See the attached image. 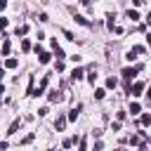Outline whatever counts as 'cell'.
<instances>
[{"label": "cell", "mask_w": 151, "mask_h": 151, "mask_svg": "<svg viewBox=\"0 0 151 151\" xmlns=\"http://www.w3.org/2000/svg\"><path fill=\"white\" fill-rule=\"evenodd\" d=\"M5 7H7V0H0V12H2Z\"/></svg>", "instance_id": "obj_20"}, {"label": "cell", "mask_w": 151, "mask_h": 151, "mask_svg": "<svg viewBox=\"0 0 151 151\" xmlns=\"http://www.w3.org/2000/svg\"><path fill=\"white\" fill-rule=\"evenodd\" d=\"M2 76H5V68H0V78H2Z\"/></svg>", "instance_id": "obj_22"}, {"label": "cell", "mask_w": 151, "mask_h": 151, "mask_svg": "<svg viewBox=\"0 0 151 151\" xmlns=\"http://www.w3.org/2000/svg\"><path fill=\"white\" fill-rule=\"evenodd\" d=\"M149 123H151V116H149V113H142V125H144V127H146V125H149Z\"/></svg>", "instance_id": "obj_14"}, {"label": "cell", "mask_w": 151, "mask_h": 151, "mask_svg": "<svg viewBox=\"0 0 151 151\" xmlns=\"http://www.w3.org/2000/svg\"><path fill=\"white\" fill-rule=\"evenodd\" d=\"M142 71V66H132V68H123V78L125 80H132V78H137V73Z\"/></svg>", "instance_id": "obj_1"}, {"label": "cell", "mask_w": 151, "mask_h": 151, "mask_svg": "<svg viewBox=\"0 0 151 151\" xmlns=\"http://www.w3.org/2000/svg\"><path fill=\"white\" fill-rule=\"evenodd\" d=\"M83 76H85V71H83V68H73V73H71V78H73V80H80Z\"/></svg>", "instance_id": "obj_6"}, {"label": "cell", "mask_w": 151, "mask_h": 151, "mask_svg": "<svg viewBox=\"0 0 151 151\" xmlns=\"http://www.w3.org/2000/svg\"><path fill=\"white\" fill-rule=\"evenodd\" d=\"M73 19H76V21H78V24H80V26H90V21H87V19H85V17H83V14H76V17H73Z\"/></svg>", "instance_id": "obj_9"}, {"label": "cell", "mask_w": 151, "mask_h": 151, "mask_svg": "<svg viewBox=\"0 0 151 151\" xmlns=\"http://www.w3.org/2000/svg\"><path fill=\"white\" fill-rule=\"evenodd\" d=\"M116 85H118V80H116L113 76H111V78H106V87H109V90H113Z\"/></svg>", "instance_id": "obj_10"}, {"label": "cell", "mask_w": 151, "mask_h": 151, "mask_svg": "<svg viewBox=\"0 0 151 151\" xmlns=\"http://www.w3.org/2000/svg\"><path fill=\"white\" fill-rule=\"evenodd\" d=\"M66 123H68V120H66V118H64V116H59V118H57V120H54V127H57V130H59V132H61V130H64V127H66Z\"/></svg>", "instance_id": "obj_3"}, {"label": "cell", "mask_w": 151, "mask_h": 151, "mask_svg": "<svg viewBox=\"0 0 151 151\" xmlns=\"http://www.w3.org/2000/svg\"><path fill=\"white\" fill-rule=\"evenodd\" d=\"M26 31H28V26H19V28H17V35H24Z\"/></svg>", "instance_id": "obj_15"}, {"label": "cell", "mask_w": 151, "mask_h": 151, "mask_svg": "<svg viewBox=\"0 0 151 151\" xmlns=\"http://www.w3.org/2000/svg\"><path fill=\"white\" fill-rule=\"evenodd\" d=\"M94 97H97V99H104V97H106V92H104V90H97V92H94Z\"/></svg>", "instance_id": "obj_18"}, {"label": "cell", "mask_w": 151, "mask_h": 151, "mask_svg": "<svg viewBox=\"0 0 151 151\" xmlns=\"http://www.w3.org/2000/svg\"><path fill=\"white\" fill-rule=\"evenodd\" d=\"M2 54H9V42H7V40L2 42Z\"/></svg>", "instance_id": "obj_17"}, {"label": "cell", "mask_w": 151, "mask_h": 151, "mask_svg": "<svg viewBox=\"0 0 151 151\" xmlns=\"http://www.w3.org/2000/svg\"><path fill=\"white\" fill-rule=\"evenodd\" d=\"M80 111H83V106H80V104H78V106H76V109H73V111H71V113H68V118H66V120H76V118H78V116H80Z\"/></svg>", "instance_id": "obj_4"}, {"label": "cell", "mask_w": 151, "mask_h": 151, "mask_svg": "<svg viewBox=\"0 0 151 151\" xmlns=\"http://www.w3.org/2000/svg\"><path fill=\"white\" fill-rule=\"evenodd\" d=\"M47 99H50V101H59V99H61V94H59L57 90H50V94H47Z\"/></svg>", "instance_id": "obj_7"}, {"label": "cell", "mask_w": 151, "mask_h": 151, "mask_svg": "<svg viewBox=\"0 0 151 151\" xmlns=\"http://www.w3.org/2000/svg\"><path fill=\"white\" fill-rule=\"evenodd\" d=\"M127 19L137 21V19H139V12H137V9H130V12H127Z\"/></svg>", "instance_id": "obj_11"}, {"label": "cell", "mask_w": 151, "mask_h": 151, "mask_svg": "<svg viewBox=\"0 0 151 151\" xmlns=\"http://www.w3.org/2000/svg\"><path fill=\"white\" fill-rule=\"evenodd\" d=\"M80 151H85V139H80Z\"/></svg>", "instance_id": "obj_21"}, {"label": "cell", "mask_w": 151, "mask_h": 151, "mask_svg": "<svg viewBox=\"0 0 151 151\" xmlns=\"http://www.w3.org/2000/svg\"><path fill=\"white\" fill-rule=\"evenodd\" d=\"M50 151H52V149H50Z\"/></svg>", "instance_id": "obj_23"}, {"label": "cell", "mask_w": 151, "mask_h": 151, "mask_svg": "<svg viewBox=\"0 0 151 151\" xmlns=\"http://www.w3.org/2000/svg\"><path fill=\"white\" fill-rule=\"evenodd\" d=\"M5 28H7V19H5V17H0V31H5Z\"/></svg>", "instance_id": "obj_19"}, {"label": "cell", "mask_w": 151, "mask_h": 151, "mask_svg": "<svg viewBox=\"0 0 151 151\" xmlns=\"http://www.w3.org/2000/svg\"><path fill=\"white\" fill-rule=\"evenodd\" d=\"M5 66H7V68H17V66H19V61H17V59H7V61H5Z\"/></svg>", "instance_id": "obj_13"}, {"label": "cell", "mask_w": 151, "mask_h": 151, "mask_svg": "<svg viewBox=\"0 0 151 151\" xmlns=\"http://www.w3.org/2000/svg\"><path fill=\"white\" fill-rule=\"evenodd\" d=\"M19 125H21V118H17V120H14L12 125H9V130H7V134H14V132L19 130Z\"/></svg>", "instance_id": "obj_5"}, {"label": "cell", "mask_w": 151, "mask_h": 151, "mask_svg": "<svg viewBox=\"0 0 151 151\" xmlns=\"http://www.w3.org/2000/svg\"><path fill=\"white\" fill-rule=\"evenodd\" d=\"M130 113H132V116H137V113H142V106H139L137 101H132V104H130Z\"/></svg>", "instance_id": "obj_8"}, {"label": "cell", "mask_w": 151, "mask_h": 151, "mask_svg": "<svg viewBox=\"0 0 151 151\" xmlns=\"http://www.w3.org/2000/svg\"><path fill=\"white\" fill-rule=\"evenodd\" d=\"M38 57H40V64H47V61H50V57H52V54H47V52H40V54H38Z\"/></svg>", "instance_id": "obj_12"}, {"label": "cell", "mask_w": 151, "mask_h": 151, "mask_svg": "<svg viewBox=\"0 0 151 151\" xmlns=\"http://www.w3.org/2000/svg\"><path fill=\"white\" fill-rule=\"evenodd\" d=\"M144 87H146V83H134V85H132V90H130V92H132V97H139V94L144 92Z\"/></svg>", "instance_id": "obj_2"}, {"label": "cell", "mask_w": 151, "mask_h": 151, "mask_svg": "<svg viewBox=\"0 0 151 151\" xmlns=\"http://www.w3.org/2000/svg\"><path fill=\"white\" fill-rule=\"evenodd\" d=\"M21 50H24V52H28V50H31V42H28V40H24V42H21Z\"/></svg>", "instance_id": "obj_16"}]
</instances>
